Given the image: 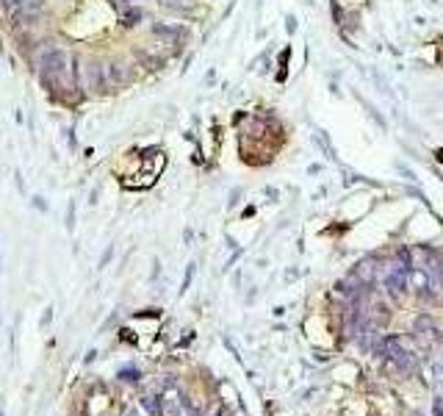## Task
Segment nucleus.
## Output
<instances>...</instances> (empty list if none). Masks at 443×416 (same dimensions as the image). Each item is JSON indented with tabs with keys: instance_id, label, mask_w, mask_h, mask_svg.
I'll return each mask as SVG.
<instances>
[{
	"instance_id": "nucleus-1",
	"label": "nucleus",
	"mask_w": 443,
	"mask_h": 416,
	"mask_svg": "<svg viewBox=\"0 0 443 416\" xmlns=\"http://www.w3.org/2000/svg\"><path fill=\"white\" fill-rule=\"evenodd\" d=\"M81 89H86L89 95H105L108 78H105V67L97 59H86L83 75H81Z\"/></svg>"
},
{
	"instance_id": "nucleus-2",
	"label": "nucleus",
	"mask_w": 443,
	"mask_h": 416,
	"mask_svg": "<svg viewBox=\"0 0 443 416\" xmlns=\"http://www.w3.org/2000/svg\"><path fill=\"white\" fill-rule=\"evenodd\" d=\"M105 78H108V86L111 89H122L125 83H128V75H125V64L117 59H111L108 64H105Z\"/></svg>"
},
{
	"instance_id": "nucleus-3",
	"label": "nucleus",
	"mask_w": 443,
	"mask_h": 416,
	"mask_svg": "<svg viewBox=\"0 0 443 416\" xmlns=\"http://www.w3.org/2000/svg\"><path fill=\"white\" fill-rule=\"evenodd\" d=\"M141 20H144V11L136 9V6H125V9L120 11V22H122V28H136Z\"/></svg>"
},
{
	"instance_id": "nucleus-4",
	"label": "nucleus",
	"mask_w": 443,
	"mask_h": 416,
	"mask_svg": "<svg viewBox=\"0 0 443 416\" xmlns=\"http://www.w3.org/2000/svg\"><path fill=\"white\" fill-rule=\"evenodd\" d=\"M97 194H100V189H92V194H89V203H97Z\"/></svg>"
}]
</instances>
